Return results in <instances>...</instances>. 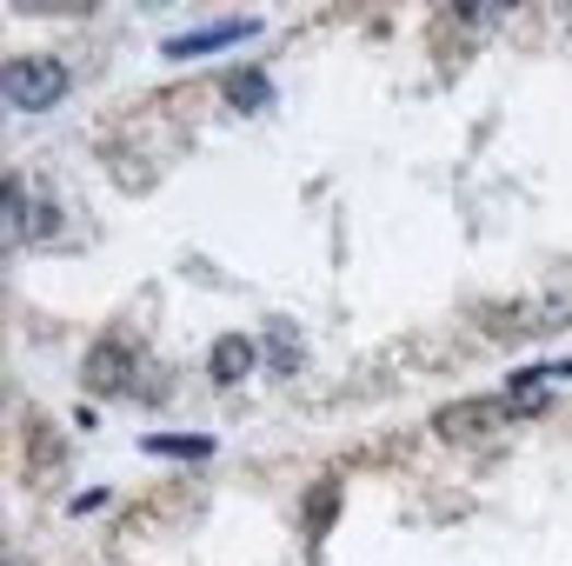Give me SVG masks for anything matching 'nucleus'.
Instances as JSON below:
<instances>
[{"mask_svg": "<svg viewBox=\"0 0 572 566\" xmlns=\"http://www.w3.org/2000/svg\"><path fill=\"white\" fill-rule=\"evenodd\" d=\"M546 380H552V367H520L513 380H506V407H520V414H533L539 400H546Z\"/></svg>", "mask_w": 572, "mask_h": 566, "instance_id": "0eeeda50", "label": "nucleus"}, {"mask_svg": "<svg viewBox=\"0 0 572 566\" xmlns=\"http://www.w3.org/2000/svg\"><path fill=\"white\" fill-rule=\"evenodd\" d=\"M267 360H273L280 373H293V367H300V334L287 327V320H273V327H267Z\"/></svg>", "mask_w": 572, "mask_h": 566, "instance_id": "9d476101", "label": "nucleus"}, {"mask_svg": "<svg viewBox=\"0 0 572 566\" xmlns=\"http://www.w3.org/2000/svg\"><path fill=\"white\" fill-rule=\"evenodd\" d=\"M226 107H233V114H267V107H273V80H267L260 67H233V73H226Z\"/></svg>", "mask_w": 572, "mask_h": 566, "instance_id": "39448f33", "label": "nucleus"}, {"mask_svg": "<svg viewBox=\"0 0 572 566\" xmlns=\"http://www.w3.org/2000/svg\"><path fill=\"white\" fill-rule=\"evenodd\" d=\"M133 380V347L127 340H94L87 347V386L94 393H120Z\"/></svg>", "mask_w": 572, "mask_h": 566, "instance_id": "7ed1b4c3", "label": "nucleus"}, {"mask_svg": "<svg viewBox=\"0 0 572 566\" xmlns=\"http://www.w3.org/2000/svg\"><path fill=\"white\" fill-rule=\"evenodd\" d=\"M147 453H174V460H207V453H213V440H200V434H147Z\"/></svg>", "mask_w": 572, "mask_h": 566, "instance_id": "1a4fd4ad", "label": "nucleus"}, {"mask_svg": "<svg viewBox=\"0 0 572 566\" xmlns=\"http://www.w3.org/2000/svg\"><path fill=\"white\" fill-rule=\"evenodd\" d=\"M260 34V21L254 14H226V21H207V27H187V34H174L167 47V60H194V54H213V47H233V41H254Z\"/></svg>", "mask_w": 572, "mask_h": 566, "instance_id": "f03ea898", "label": "nucleus"}, {"mask_svg": "<svg viewBox=\"0 0 572 566\" xmlns=\"http://www.w3.org/2000/svg\"><path fill=\"white\" fill-rule=\"evenodd\" d=\"M207 373H213V386H240L254 373V340L247 334H220L213 354H207Z\"/></svg>", "mask_w": 572, "mask_h": 566, "instance_id": "20e7f679", "label": "nucleus"}, {"mask_svg": "<svg viewBox=\"0 0 572 566\" xmlns=\"http://www.w3.org/2000/svg\"><path fill=\"white\" fill-rule=\"evenodd\" d=\"M0 94H8L14 114H47V107H60V94H67V60H54V54H14V60H8V80H0Z\"/></svg>", "mask_w": 572, "mask_h": 566, "instance_id": "f257e3e1", "label": "nucleus"}, {"mask_svg": "<svg viewBox=\"0 0 572 566\" xmlns=\"http://www.w3.org/2000/svg\"><path fill=\"white\" fill-rule=\"evenodd\" d=\"M486 420H506V400H459V407H440V434H479Z\"/></svg>", "mask_w": 572, "mask_h": 566, "instance_id": "423d86ee", "label": "nucleus"}, {"mask_svg": "<svg viewBox=\"0 0 572 566\" xmlns=\"http://www.w3.org/2000/svg\"><path fill=\"white\" fill-rule=\"evenodd\" d=\"M334 507H340V480H319V487L306 494V533H313V540L326 533V520H334Z\"/></svg>", "mask_w": 572, "mask_h": 566, "instance_id": "6e6552de", "label": "nucleus"}]
</instances>
